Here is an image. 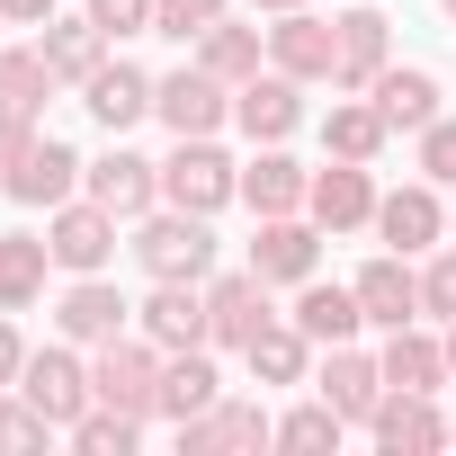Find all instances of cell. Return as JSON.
Returning a JSON list of instances; mask_svg holds the SVG:
<instances>
[{"mask_svg": "<svg viewBox=\"0 0 456 456\" xmlns=\"http://www.w3.org/2000/svg\"><path fill=\"white\" fill-rule=\"evenodd\" d=\"M161 197L188 215H215L224 197H242V170L215 152V134H179V152L161 161Z\"/></svg>", "mask_w": 456, "mask_h": 456, "instance_id": "6da1fadb", "label": "cell"}, {"mask_svg": "<svg viewBox=\"0 0 456 456\" xmlns=\"http://www.w3.org/2000/svg\"><path fill=\"white\" fill-rule=\"evenodd\" d=\"M134 260L152 269V278H206L215 269V233H206V215H188V206H170V215H152L143 233H134Z\"/></svg>", "mask_w": 456, "mask_h": 456, "instance_id": "7a4b0ae2", "label": "cell"}, {"mask_svg": "<svg viewBox=\"0 0 456 456\" xmlns=\"http://www.w3.org/2000/svg\"><path fill=\"white\" fill-rule=\"evenodd\" d=\"M117 224H126V215H108L99 197H90V206H72V197H63V206H54V224H45V251H54L72 278H99V269L117 260Z\"/></svg>", "mask_w": 456, "mask_h": 456, "instance_id": "3957f363", "label": "cell"}, {"mask_svg": "<svg viewBox=\"0 0 456 456\" xmlns=\"http://www.w3.org/2000/svg\"><path fill=\"white\" fill-rule=\"evenodd\" d=\"M269 322H278V314H269V278H260V269H233V278H215V287H206V340L251 349Z\"/></svg>", "mask_w": 456, "mask_h": 456, "instance_id": "277c9868", "label": "cell"}, {"mask_svg": "<svg viewBox=\"0 0 456 456\" xmlns=\"http://www.w3.org/2000/svg\"><path fill=\"white\" fill-rule=\"evenodd\" d=\"M90 394L143 420V411H152V394H161V358H152L143 340H126V331H117V340H99V367H90Z\"/></svg>", "mask_w": 456, "mask_h": 456, "instance_id": "5b68a950", "label": "cell"}, {"mask_svg": "<svg viewBox=\"0 0 456 456\" xmlns=\"http://www.w3.org/2000/svg\"><path fill=\"white\" fill-rule=\"evenodd\" d=\"M152 117H161L170 134H215L224 117H233V99H224V81H215L206 63H188V72L152 81Z\"/></svg>", "mask_w": 456, "mask_h": 456, "instance_id": "8992f818", "label": "cell"}, {"mask_svg": "<svg viewBox=\"0 0 456 456\" xmlns=\"http://www.w3.org/2000/svg\"><path fill=\"white\" fill-rule=\"evenodd\" d=\"M305 81L296 72H251L242 90H233V126L251 134V143H287L296 126H305V99H296Z\"/></svg>", "mask_w": 456, "mask_h": 456, "instance_id": "52a82bcc", "label": "cell"}, {"mask_svg": "<svg viewBox=\"0 0 456 456\" xmlns=\"http://www.w3.org/2000/svg\"><path fill=\"white\" fill-rule=\"evenodd\" d=\"M19 394H28L54 429H72V420L99 403V394H90V367H81V358H63V349H37V358H28V376H19Z\"/></svg>", "mask_w": 456, "mask_h": 456, "instance_id": "ba28073f", "label": "cell"}, {"mask_svg": "<svg viewBox=\"0 0 456 456\" xmlns=\"http://www.w3.org/2000/svg\"><path fill=\"white\" fill-rule=\"evenodd\" d=\"M269 438H278V420H269L260 403H224V394H215V403H206L197 420H179V447H188V456H224V447H269Z\"/></svg>", "mask_w": 456, "mask_h": 456, "instance_id": "9c48e42d", "label": "cell"}, {"mask_svg": "<svg viewBox=\"0 0 456 456\" xmlns=\"http://www.w3.org/2000/svg\"><path fill=\"white\" fill-rule=\"evenodd\" d=\"M269 63H278V72H296V81H331V72H340V28H331V19L287 10V19L269 28Z\"/></svg>", "mask_w": 456, "mask_h": 456, "instance_id": "30bf717a", "label": "cell"}, {"mask_svg": "<svg viewBox=\"0 0 456 456\" xmlns=\"http://www.w3.org/2000/svg\"><path fill=\"white\" fill-rule=\"evenodd\" d=\"M314 260H322V233H314V224H296V215H260L251 269H260L269 287H305V278H314Z\"/></svg>", "mask_w": 456, "mask_h": 456, "instance_id": "8fae6325", "label": "cell"}, {"mask_svg": "<svg viewBox=\"0 0 456 456\" xmlns=\"http://www.w3.org/2000/svg\"><path fill=\"white\" fill-rule=\"evenodd\" d=\"M314 224L322 233H358V224H376V179H367V161H331V170H314Z\"/></svg>", "mask_w": 456, "mask_h": 456, "instance_id": "7c38bea8", "label": "cell"}, {"mask_svg": "<svg viewBox=\"0 0 456 456\" xmlns=\"http://www.w3.org/2000/svg\"><path fill=\"white\" fill-rule=\"evenodd\" d=\"M367 429H376L385 456H429V447H447V420L429 411V394H394V385H385V403L367 411Z\"/></svg>", "mask_w": 456, "mask_h": 456, "instance_id": "4fadbf2b", "label": "cell"}, {"mask_svg": "<svg viewBox=\"0 0 456 456\" xmlns=\"http://www.w3.org/2000/svg\"><path fill=\"white\" fill-rule=\"evenodd\" d=\"M376 233L411 260V251H429L438 233H447V215H438V179H411V188H394V197H376Z\"/></svg>", "mask_w": 456, "mask_h": 456, "instance_id": "5bb4252c", "label": "cell"}, {"mask_svg": "<svg viewBox=\"0 0 456 456\" xmlns=\"http://www.w3.org/2000/svg\"><path fill=\"white\" fill-rule=\"evenodd\" d=\"M81 108H90L108 134H126L134 117H152V81H143L134 63H99V72L81 81Z\"/></svg>", "mask_w": 456, "mask_h": 456, "instance_id": "9a60e30c", "label": "cell"}, {"mask_svg": "<svg viewBox=\"0 0 456 456\" xmlns=\"http://www.w3.org/2000/svg\"><path fill=\"white\" fill-rule=\"evenodd\" d=\"M358 314H367L376 331H403V322L420 314V278L403 269V251H394V260H367V269H358Z\"/></svg>", "mask_w": 456, "mask_h": 456, "instance_id": "2e32d148", "label": "cell"}, {"mask_svg": "<svg viewBox=\"0 0 456 456\" xmlns=\"http://www.w3.org/2000/svg\"><path fill=\"white\" fill-rule=\"evenodd\" d=\"M143 331L161 349H206V296L188 278H152V305H143Z\"/></svg>", "mask_w": 456, "mask_h": 456, "instance_id": "e0dca14e", "label": "cell"}, {"mask_svg": "<svg viewBox=\"0 0 456 456\" xmlns=\"http://www.w3.org/2000/svg\"><path fill=\"white\" fill-rule=\"evenodd\" d=\"M314 385H322V403H331L340 420H367V411L385 403V367H376V358H358L349 340L322 358V376H314Z\"/></svg>", "mask_w": 456, "mask_h": 456, "instance_id": "ac0fdd59", "label": "cell"}, {"mask_svg": "<svg viewBox=\"0 0 456 456\" xmlns=\"http://www.w3.org/2000/svg\"><path fill=\"white\" fill-rule=\"evenodd\" d=\"M72 179H81V161H72V143H54V134H37V143H28V161L10 170V197H19V206H63V197H72Z\"/></svg>", "mask_w": 456, "mask_h": 456, "instance_id": "d6986e66", "label": "cell"}, {"mask_svg": "<svg viewBox=\"0 0 456 456\" xmlns=\"http://www.w3.org/2000/svg\"><path fill=\"white\" fill-rule=\"evenodd\" d=\"M90 197H99L108 215H143V206L161 197V170H152L143 152H108V161H90Z\"/></svg>", "mask_w": 456, "mask_h": 456, "instance_id": "ffe728a7", "label": "cell"}, {"mask_svg": "<svg viewBox=\"0 0 456 456\" xmlns=\"http://www.w3.org/2000/svg\"><path fill=\"white\" fill-rule=\"evenodd\" d=\"M305 197H314V170H296L278 143H269V152L242 170V206H251V215H296Z\"/></svg>", "mask_w": 456, "mask_h": 456, "instance_id": "44dd1931", "label": "cell"}, {"mask_svg": "<svg viewBox=\"0 0 456 456\" xmlns=\"http://www.w3.org/2000/svg\"><path fill=\"white\" fill-rule=\"evenodd\" d=\"M126 314H134V305H126L108 278H81V287L63 296V314H54V322H63V340H117V331H126Z\"/></svg>", "mask_w": 456, "mask_h": 456, "instance_id": "7402d4cb", "label": "cell"}, {"mask_svg": "<svg viewBox=\"0 0 456 456\" xmlns=\"http://www.w3.org/2000/svg\"><path fill=\"white\" fill-rule=\"evenodd\" d=\"M358 322H367V314H358V287H314V278H305V296H296V331H305L314 349H340Z\"/></svg>", "mask_w": 456, "mask_h": 456, "instance_id": "603a6c76", "label": "cell"}, {"mask_svg": "<svg viewBox=\"0 0 456 456\" xmlns=\"http://www.w3.org/2000/svg\"><path fill=\"white\" fill-rule=\"evenodd\" d=\"M215 394H224L215 358H206V349H179V358L161 367V394H152V411H170V420H197V411H206Z\"/></svg>", "mask_w": 456, "mask_h": 456, "instance_id": "cb8c5ba5", "label": "cell"}, {"mask_svg": "<svg viewBox=\"0 0 456 456\" xmlns=\"http://www.w3.org/2000/svg\"><path fill=\"white\" fill-rule=\"evenodd\" d=\"M45 63H54V81H90L108 63V28L99 19H45Z\"/></svg>", "mask_w": 456, "mask_h": 456, "instance_id": "d4e9b609", "label": "cell"}, {"mask_svg": "<svg viewBox=\"0 0 456 456\" xmlns=\"http://www.w3.org/2000/svg\"><path fill=\"white\" fill-rule=\"evenodd\" d=\"M385 28H394V19H376V10H349V19H340V72H331L340 90H367V81L385 72Z\"/></svg>", "mask_w": 456, "mask_h": 456, "instance_id": "484cf974", "label": "cell"}, {"mask_svg": "<svg viewBox=\"0 0 456 456\" xmlns=\"http://www.w3.org/2000/svg\"><path fill=\"white\" fill-rule=\"evenodd\" d=\"M376 367H385V385H394V394H438V376H447V349H429V340L403 322V331L385 340V358H376Z\"/></svg>", "mask_w": 456, "mask_h": 456, "instance_id": "4316f807", "label": "cell"}, {"mask_svg": "<svg viewBox=\"0 0 456 456\" xmlns=\"http://www.w3.org/2000/svg\"><path fill=\"white\" fill-rule=\"evenodd\" d=\"M45 99H54V63H45V45H0V108L37 117Z\"/></svg>", "mask_w": 456, "mask_h": 456, "instance_id": "83f0119b", "label": "cell"}, {"mask_svg": "<svg viewBox=\"0 0 456 456\" xmlns=\"http://www.w3.org/2000/svg\"><path fill=\"white\" fill-rule=\"evenodd\" d=\"M367 99L385 108V126H411V134L438 117V81H429V72H376V81H367Z\"/></svg>", "mask_w": 456, "mask_h": 456, "instance_id": "f1b7e54d", "label": "cell"}, {"mask_svg": "<svg viewBox=\"0 0 456 456\" xmlns=\"http://www.w3.org/2000/svg\"><path fill=\"white\" fill-rule=\"evenodd\" d=\"M385 108H358V99H340L331 117H322V143H331V161H376L385 152Z\"/></svg>", "mask_w": 456, "mask_h": 456, "instance_id": "f546056e", "label": "cell"}, {"mask_svg": "<svg viewBox=\"0 0 456 456\" xmlns=\"http://www.w3.org/2000/svg\"><path fill=\"white\" fill-rule=\"evenodd\" d=\"M242 358H251V376H260V385H305V358H314V340H305L296 322H269V331H260Z\"/></svg>", "mask_w": 456, "mask_h": 456, "instance_id": "4dcf8cb0", "label": "cell"}, {"mask_svg": "<svg viewBox=\"0 0 456 456\" xmlns=\"http://www.w3.org/2000/svg\"><path fill=\"white\" fill-rule=\"evenodd\" d=\"M197 63H206V72H215L224 90H242V81L260 72V28H233V19H215V28H206V54H197Z\"/></svg>", "mask_w": 456, "mask_h": 456, "instance_id": "1f68e13d", "label": "cell"}, {"mask_svg": "<svg viewBox=\"0 0 456 456\" xmlns=\"http://www.w3.org/2000/svg\"><path fill=\"white\" fill-rule=\"evenodd\" d=\"M45 260H54V251H45L37 233H0V305H10V314H19V305H37Z\"/></svg>", "mask_w": 456, "mask_h": 456, "instance_id": "d6a6232c", "label": "cell"}, {"mask_svg": "<svg viewBox=\"0 0 456 456\" xmlns=\"http://www.w3.org/2000/svg\"><path fill=\"white\" fill-rule=\"evenodd\" d=\"M134 429H143V420H134V411H117V403H99V411H81V420H72V438H81L90 456H126V447H134Z\"/></svg>", "mask_w": 456, "mask_h": 456, "instance_id": "836d02e7", "label": "cell"}, {"mask_svg": "<svg viewBox=\"0 0 456 456\" xmlns=\"http://www.w3.org/2000/svg\"><path fill=\"white\" fill-rule=\"evenodd\" d=\"M340 429H349V420H340L331 403H305V411L278 420V447H305V456H314V447H340Z\"/></svg>", "mask_w": 456, "mask_h": 456, "instance_id": "e575fe53", "label": "cell"}, {"mask_svg": "<svg viewBox=\"0 0 456 456\" xmlns=\"http://www.w3.org/2000/svg\"><path fill=\"white\" fill-rule=\"evenodd\" d=\"M215 19H224V0H161V10H152V37H179V45H188V37H206Z\"/></svg>", "mask_w": 456, "mask_h": 456, "instance_id": "d590c367", "label": "cell"}, {"mask_svg": "<svg viewBox=\"0 0 456 456\" xmlns=\"http://www.w3.org/2000/svg\"><path fill=\"white\" fill-rule=\"evenodd\" d=\"M420 179L456 188V117H429V126H420Z\"/></svg>", "mask_w": 456, "mask_h": 456, "instance_id": "8d00e7d4", "label": "cell"}, {"mask_svg": "<svg viewBox=\"0 0 456 456\" xmlns=\"http://www.w3.org/2000/svg\"><path fill=\"white\" fill-rule=\"evenodd\" d=\"M152 10H161V0H90V19L108 28V45L117 37H152Z\"/></svg>", "mask_w": 456, "mask_h": 456, "instance_id": "74e56055", "label": "cell"}, {"mask_svg": "<svg viewBox=\"0 0 456 456\" xmlns=\"http://www.w3.org/2000/svg\"><path fill=\"white\" fill-rule=\"evenodd\" d=\"M420 314H438V322H456V251H438V260L420 269Z\"/></svg>", "mask_w": 456, "mask_h": 456, "instance_id": "f35d334b", "label": "cell"}, {"mask_svg": "<svg viewBox=\"0 0 456 456\" xmlns=\"http://www.w3.org/2000/svg\"><path fill=\"white\" fill-rule=\"evenodd\" d=\"M45 429H54V420H45L28 394H19V403H0V447H45Z\"/></svg>", "mask_w": 456, "mask_h": 456, "instance_id": "ab89813d", "label": "cell"}, {"mask_svg": "<svg viewBox=\"0 0 456 456\" xmlns=\"http://www.w3.org/2000/svg\"><path fill=\"white\" fill-rule=\"evenodd\" d=\"M28 143H37V117L0 108V170H19V161H28Z\"/></svg>", "mask_w": 456, "mask_h": 456, "instance_id": "60d3db41", "label": "cell"}, {"mask_svg": "<svg viewBox=\"0 0 456 456\" xmlns=\"http://www.w3.org/2000/svg\"><path fill=\"white\" fill-rule=\"evenodd\" d=\"M19 376H28V340L0 322V385H19Z\"/></svg>", "mask_w": 456, "mask_h": 456, "instance_id": "b9f144b4", "label": "cell"}, {"mask_svg": "<svg viewBox=\"0 0 456 456\" xmlns=\"http://www.w3.org/2000/svg\"><path fill=\"white\" fill-rule=\"evenodd\" d=\"M0 19H19V28H45V19H54V0H0Z\"/></svg>", "mask_w": 456, "mask_h": 456, "instance_id": "7bdbcfd3", "label": "cell"}, {"mask_svg": "<svg viewBox=\"0 0 456 456\" xmlns=\"http://www.w3.org/2000/svg\"><path fill=\"white\" fill-rule=\"evenodd\" d=\"M251 10H278V19H287V10H305V0H251Z\"/></svg>", "mask_w": 456, "mask_h": 456, "instance_id": "ee69618b", "label": "cell"}, {"mask_svg": "<svg viewBox=\"0 0 456 456\" xmlns=\"http://www.w3.org/2000/svg\"><path fill=\"white\" fill-rule=\"evenodd\" d=\"M447 376H456V322H447Z\"/></svg>", "mask_w": 456, "mask_h": 456, "instance_id": "f6af8a7d", "label": "cell"}, {"mask_svg": "<svg viewBox=\"0 0 456 456\" xmlns=\"http://www.w3.org/2000/svg\"><path fill=\"white\" fill-rule=\"evenodd\" d=\"M447 447H456V420H447Z\"/></svg>", "mask_w": 456, "mask_h": 456, "instance_id": "bcb514c9", "label": "cell"}, {"mask_svg": "<svg viewBox=\"0 0 456 456\" xmlns=\"http://www.w3.org/2000/svg\"><path fill=\"white\" fill-rule=\"evenodd\" d=\"M447 19H456V0H447Z\"/></svg>", "mask_w": 456, "mask_h": 456, "instance_id": "7dc6e473", "label": "cell"}]
</instances>
